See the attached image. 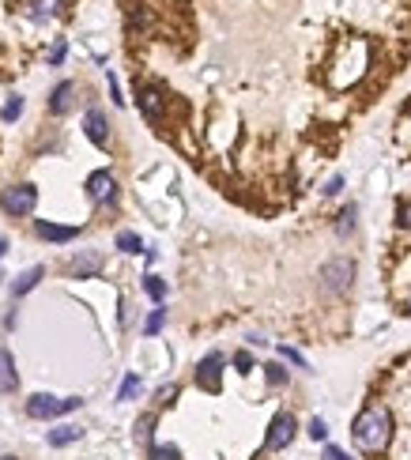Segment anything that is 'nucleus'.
<instances>
[{
    "instance_id": "f257e3e1",
    "label": "nucleus",
    "mask_w": 411,
    "mask_h": 460,
    "mask_svg": "<svg viewBox=\"0 0 411 460\" xmlns=\"http://www.w3.org/2000/svg\"><path fill=\"white\" fill-rule=\"evenodd\" d=\"M351 434H355V445H359L362 453H370V456L385 453L389 449V438H392V415H389V407L385 404L366 407V412L355 419Z\"/></svg>"
},
{
    "instance_id": "f03ea898",
    "label": "nucleus",
    "mask_w": 411,
    "mask_h": 460,
    "mask_svg": "<svg viewBox=\"0 0 411 460\" xmlns=\"http://www.w3.org/2000/svg\"><path fill=\"white\" fill-rule=\"evenodd\" d=\"M79 404H83L79 397L61 400V397H49V392H34V397L26 400V415H31V419H57V415H68V412H76Z\"/></svg>"
},
{
    "instance_id": "7ed1b4c3",
    "label": "nucleus",
    "mask_w": 411,
    "mask_h": 460,
    "mask_svg": "<svg viewBox=\"0 0 411 460\" xmlns=\"http://www.w3.org/2000/svg\"><path fill=\"white\" fill-rule=\"evenodd\" d=\"M34 204H38L34 185H11V189H4V196H0V208H4L8 215H31Z\"/></svg>"
},
{
    "instance_id": "20e7f679",
    "label": "nucleus",
    "mask_w": 411,
    "mask_h": 460,
    "mask_svg": "<svg viewBox=\"0 0 411 460\" xmlns=\"http://www.w3.org/2000/svg\"><path fill=\"white\" fill-rule=\"evenodd\" d=\"M290 438H295V415H287L280 412L272 419V426H268V438H264V449H287Z\"/></svg>"
},
{
    "instance_id": "39448f33",
    "label": "nucleus",
    "mask_w": 411,
    "mask_h": 460,
    "mask_svg": "<svg viewBox=\"0 0 411 460\" xmlns=\"http://www.w3.org/2000/svg\"><path fill=\"white\" fill-rule=\"evenodd\" d=\"M87 193H91V200H95V204H110L117 196V181H113L110 170H95V174L87 178Z\"/></svg>"
},
{
    "instance_id": "423d86ee",
    "label": "nucleus",
    "mask_w": 411,
    "mask_h": 460,
    "mask_svg": "<svg viewBox=\"0 0 411 460\" xmlns=\"http://www.w3.org/2000/svg\"><path fill=\"white\" fill-rule=\"evenodd\" d=\"M219 377H223V354H208V359L196 366V385L204 392H219Z\"/></svg>"
},
{
    "instance_id": "0eeeda50",
    "label": "nucleus",
    "mask_w": 411,
    "mask_h": 460,
    "mask_svg": "<svg viewBox=\"0 0 411 460\" xmlns=\"http://www.w3.org/2000/svg\"><path fill=\"white\" fill-rule=\"evenodd\" d=\"M140 110H143V117H148L151 125H163V113H166L163 91H158V87H143L140 91Z\"/></svg>"
},
{
    "instance_id": "6e6552de",
    "label": "nucleus",
    "mask_w": 411,
    "mask_h": 460,
    "mask_svg": "<svg viewBox=\"0 0 411 460\" xmlns=\"http://www.w3.org/2000/svg\"><path fill=\"white\" fill-rule=\"evenodd\" d=\"M83 128H87V140H91V143H98V148H106V143H110V121H106L102 110H87Z\"/></svg>"
},
{
    "instance_id": "1a4fd4ad",
    "label": "nucleus",
    "mask_w": 411,
    "mask_h": 460,
    "mask_svg": "<svg viewBox=\"0 0 411 460\" xmlns=\"http://www.w3.org/2000/svg\"><path fill=\"white\" fill-rule=\"evenodd\" d=\"M351 272H355V265L351 260H333V265H325V287L328 291H343V287L351 283Z\"/></svg>"
},
{
    "instance_id": "9d476101",
    "label": "nucleus",
    "mask_w": 411,
    "mask_h": 460,
    "mask_svg": "<svg viewBox=\"0 0 411 460\" xmlns=\"http://www.w3.org/2000/svg\"><path fill=\"white\" fill-rule=\"evenodd\" d=\"M34 234H38V238H42V242H72L76 238V234H79V227H61V223H46V219H38L34 223Z\"/></svg>"
},
{
    "instance_id": "9b49d317",
    "label": "nucleus",
    "mask_w": 411,
    "mask_h": 460,
    "mask_svg": "<svg viewBox=\"0 0 411 460\" xmlns=\"http://www.w3.org/2000/svg\"><path fill=\"white\" fill-rule=\"evenodd\" d=\"M72 95H76V83H68V80H64V83H57V87H53V95H49V113H68L72 110Z\"/></svg>"
},
{
    "instance_id": "f8f14e48",
    "label": "nucleus",
    "mask_w": 411,
    "mask_h": 460,
    "mask_svg": "<svg viewBox=\"0 0 411 460\" xmlns=\"http://www.w3.org/2000/svg\"><path fill=\"white\" fill-rule=\"evenodd\" d=\"M19 389V374H16V359L0 347V392H16Z\"/></svg>"
},
{
    "instance_id": "ddd939ff",
    "label": "nucleus",
    "mask_w": 411,
    "mask_h": 460,
    "mask_svg": "<svg viewBox=\"0 0 411 460\" xmlns=\"http://www.w3.org/2000/svg\"><path fill=\"white\" fill-rule=\"evenodd\" d=\"M102 268V257L98 253H83V257H76L72 265H68V272L76 275V280H87V275H95Z\"/></svg>"
},
{
    "instance_id": "4468645a",
    "label": "nucleus",
    "mask_w": 411,
    "mask_h": 460,
    "mask_svg": "<svg viewBox=\"0 0 411 460\" xmlns=\"http://www.w3.org/2000/svg\"><path fill=\"white\" fill-rule=\"evenodd\" d=\"M42 275H46V268H42V265H34V268H26V272L19 275V280H16V283H11V295H16V298H23L26 291H34V287H38V280H42Z\"/></svg>"
},
{
    "instance_id": "2eb2a0df",
    "label": "nucleus",
    "mask_w": 411,
    "mask_h": 460,
    "mask_svg": "<svg viewBox=\"0 0 411 460\" xmlns=\"http://www.w3.org/2000/svg\"><path fill=\"white\" fill-rule=\"evenodd\" d=\"M79 438H83V430H79V426H57V430H49V445H53V449H64V445H72Z\"/></svg>"
},
{
    "instance_id": "dca6fc26",
    "label": "nucleus",
    "mask_w": 411,
    "mask_h": 460,
    "mask_svg": "<svg viewBox=\"0 0 411 460\" xmlns=\"http://www.w3.org/2000/svg\"><path fill=\"white\" fill-rule=\"evenodd\" d=\"M64 0H26V11H31L34 19H49V16H57Z\"/></svg>"
},
{
    "instance_id": "f3484780",
    "label": "nucleus",
    "mask_w": 411,
    "mask_h": 460,
    "mask_svg": "<svg viewBox=\"0 0 411 460\" xmlns=\"http://www.w3.org/2000/svg\"><path fill=\"white\" fill-rule=\"evenodd\" d=\"M117 249H121V253H143V242H140V234L121 230L117 234Z\"/></svg>"
},
{
    "instance_id": "a211bd4d",
    "label": "nucleus",
    "mask_w": 411,
    "mask_h": 460,
    "mask_svg": "<svg viewBox=\"0 0 411 460\" xmlns=\"http://www.w3.org/2000/svg\"><path fill=\"white\" fill-rule=\"evenodd\" d=\"M140 392V377L136 374H128L125 381H121V389H117V400H132Z\"/></svg>"
},
{
    "instance_id": "6ab92c4d",
    "label": "nucleus",
    "mask_w": 411,
    "mask_h": 460,
    "mask_svg": "<svg viewBox=\"0 0 411 460\" xmlns=\"http://www.w3.org/2000/svg\"><path fill=\"white\" fill-rule=\"evenodd\" d=\"M143 291H148L155 302H163V298H166V283L158 280V275H148V280H143Z\"/></svg>"
},
{
    "instance_id": "aec40b11",
    "label": "nucleus",
    "mask_w": 411,
    "mask_h": 460,
    "mask_svg": "<svg viewBox=\"0 0 411 460\" xmlns=\"http://www.w3.org/2000/svg\"><path fill=\"white\" fill-rule=\"evenodd\" d=\"M151 460H181L178 445H151Z\"/></svg>"
},
{
    "instance_id": "412c9836",
    "label": "nucleus",
    "mask_w": 411,
    "mask_h": 460,
    "mask_svg": "<svg viewBox=\"0 0 411 460\" xmlns=\"http://www.w3.org/2000/svg\"><path fill=\"white\" fill-rule=\"evenodd\" d=\"M163 321H166V310H155L151 317H148V324H143V332H148V336H155L158 328H163Z\"/></svg>"
},
{
    "instance_id": "4be33fe9",
    "label": "nucleus",
    "mask_w": 411,
    "mask_h": 460,
    "mask_svg": "<svg viewBox=\"0 0 411 460\" xmlns=\"http://www.w3.org/2000/svg\"><path fill=\"white\" fill-rule=\"evenodd\" d=\"M19 113H23V98H19V95H11V98H8V106H4V121H16Z\"/></svg>"
},
{
    "instance_id": "5701e85b",
    "label": "nucleus",
    "mask_w": 411,
    "mask_h": 460,
    "mask_svg": "<svg viewBox=\"0 0 411 460\" xmlns=\"http://www.w3.org/2000/svg\"><path fill=\"white\" fill-rule=\"evenodd\" d=\"M151 423H155L151 415H143L140 423H136V438H140V441H148V438H151Z\"/></svg>"
},
{
    "instance_id": "b1692460",
    "label": "nucleus",
    "mask_w": 411,
    "mask_h": 460,
    "mask_svg": "<svg viewBox=\"0 0 411 460\" xmlns=\"http://www.w3.org/2000/svg\"><path fill=\"white\" fill-rule=\"evenodd\" d=\"M64 53H68V46H64V38H61V42H53V49H49V64H61Z\"/></svg>"
},
{
    "instance_id": "393cba45",
    "label": "nucleus",
    "mask_w": 411,
    "mask_h": 460,
    "mask_svg": "<svg viewBox=\"0 0 411 460\" xmlns=\"http://www.w3.org/2000/svg\"><path fill=\"white\" fill-rule=\"evenodd\" d=\"M310 438H313V441H325V438H328V426L321 423V419H313V423H310Z\"/></svg>"
},
{
    "instance_id": "a878e982",
    "label": "nucleus",
    "mask_w": 411,
    "mask_h": 460,
    "mask_svg": "<svg viewBox=\"0 0 411 460\" xmlns=\"http://www.w3.org/2000/svg\"><path fill=\"white\" fill-rule=\"evenodd\" d=\"M234 366H238V370H242V374H249V370H253V359H249V351H238V354H234Z\"/></svg>"
},
{
    "instance_id": "bb28decb",
    "label": "nucleus",
    "mask_w": 411,
    "mask_h": 460,
    "mask_svg": "<svg viewBox=\"0 0 411 460\" xmlns=\"http://www.w3.org/2000/svg\"><path fill=\"white\" fill-rule=\"evenodd\" d=\"M264 370H268V381H272V385H283V381H287V374H283L275 362H272V366H264Z\"/></svg>"
},
{
    "instance_id": "cd10ccee",
    "label": "nucleus",
    "mask_w": 411,
    "mask_h": 460,
    "mask_svg": "<svg viewBox=\"0 0 411 460\" xmlns=\"http://www.w3.org/2000/svg\"><path fill=\"white\" fill-rule=\"evenodd\" d=\"M325 460H351V456L343 453V449H336V445H328V449H325Z\"/></svg>"
},
{
    "instance_id": "c85d7f7f",
    "label": "nucleus",
    "mask_w": 411,
    "mask_h": 460,
    "mask_svg": "<svg viewBox=\"0 0 411 460\" xmlns=\"http://www.w3.org/2000/svg\"><path fill=\"white\" fill-rule=\"evenodd\" d=\"M400 227H411V204H400Z\"/></svg>"
},
{
    "instance_id": "c756f323",
    "label": "nucleus",
    "mask_w": 411,
    "mask_h": 460,
    "mask_svg": "<svg viewBox=\"0 0 411 460\" xmlns=\"http://www.w3.org/2000/svg\"><path fill=\"white\" fill-rule=\"evenodd\" d=\"M340 189H343V178H333V181H328V189H325V193H328V196H336Z\"/></svg>"
},
{
    "instance_id": "7c9ffc66",
    "label": "nucleus",
    "mask_w": 411,
    "mask_h": 460,
    "mask_svg": "<svg viewBox=\"0 0 411 460\" xmlns=\"http://www.w3.org/2000/svg\"><path fill=\"white\" fill-rule=\"evenodd\" d=\"M8 253V238H0V257H4Z\"/></svg>"
},
{
    "instance_id": "2f4dec72",
    "label": "nucleus",
    "mask_w": 411,
    "mask_h": 460,
    "mask_svg": "<svg viewBox=\"0 0 411 460\" xmlns=\"http://www.w3.org/2000/svg\"><path fill=\"white\" fill-rule=\"evenodd\" d=\"M0 460H16V456H0Z\"/></svg>"
},
{
    "instance_id": "473e14b6",
    "label": "nucleus",
    "mask_w": 411,
    "mask_h": 460,
    "mask_svg": "<svg viewBox=\"0 0 411 460\" xmlns=\"http://www.w3.org/2000/svg\"><path fill=\"white\" fill-rule=\"evenodd\" d=\"M407 313H411V302H407Z\"/></svg>"
}]
</instances>
